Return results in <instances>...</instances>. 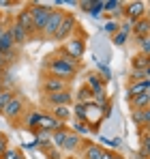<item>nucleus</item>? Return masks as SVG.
Here are the masks:
<instances>
[{
	"label": "nucleus",
	"mask_w": 150,
	"mask_h": 159,
	"mask_svg": "<svg viewBox=\"0 0 150 159\" xmlns=\"http://www.w3.org/2000/svg\"><path fill=\"white\" fill-rule=\"evenodd\" d=\"M103 30H105L107 34H112V37H114V34L120 30V22H116V20H107V22L103 24Z\"/></svg>",
	"instance_id": "473e14b6"
},
{
	"label": "nucleus",
	"mask_w": 150,
	"mask_h": 159,
	"mask_svg": "<svg viewBox=\"0 0 150 159\" xmlns=\"http://www.w3.org/2000/svg\"><path fill=\"white\" fill-rule=\"evenodd\" d=\"M26 112V103H24V97L22 95H13L11 97V101L4 106V110L0 112L7 120H11V123H15V120H20V116H24Z\"/></svg>",
	"instance_id": "7ed1b4c3"
},
{
	"label": "nucleus",
	"mask_w": 150,
	"mask_h": 159,
	"mask_svg": "<svg viewBox=\"0 0 150 159\" xmlns=\"http://www.w3.org/2000/svg\"><path fill=\"white\" fill-rule=\"evenodd\" d=\"M88 131H92V129L88 127V123H86V120H75V123H73V133H77L79 138H84Z\"/></svg>",
	"instance_id": "c85d7f7f"
},
{
	"label": "nucleus",
	"mask_w": 150,
	"mask_h": 159,
	"mask_svg": "<svg viewBox=\"0 0 150 159\" xmlns=\"http://www.w3.org/2000/svg\"><path fill=\"white\" fill-rule=\"evenodd\" d=\"M148 86H150V80L131 82V84H129V88H126V97H129V99H133V97H137V95H144V93H148Z\"/></svg>",
	"instance_id": "dca6fc26"
},
{
	"label": "nucleus",
	"mask_w": 150,
	"mask_h": 159,
	"mask_svg": "<svg viewBox=\"0 0 150 159\" xmlns=\"http://www.w3.org/2000/svg\"><path fill=\"white\" fill-rule=\"evenodd\" d=\"M39 129H41V131H47V133H54V131H58V129H64V123L56 120V118L51 116L50 112H45V114H41Z\"/></svg>",
	"instance_id": "f8f14e48"
},
{
	"label": "nucleus",
	"mask_w": 150,
	"mask_h": 159,
	"mask_svg": "<svg viewBox=\"0 0 150 159\" xmlns=\"http://www.w3.org/2000/svg\"><path fill=\"white\" fill-rule=\"evenodd\" d=\"M45 69H47V75L62 78V80H67V82H71V80L75 78V73H77V69H73V67H71V65H67V62H62L56 54H51L50 58H47Z\"/></svg>",
	"instance_id": "f257e3e1"
},
{
	"label": "nucleus",
	"mask_w": 150,
	"mask_h": 159,
	"mask_svg": "<svg viewBox=\"0 0 150 159\" xmlns=\"http://www.w3.org/2000/svg\"><path fill=\"white\" fill-rule=\"evenodd\" d=\"M45 155L50 159H60V148H56V146L50 148V146H47V148H45Z\"/></svg>",
	"instance_id": "79ce46f5"
},
{
	"label": "nucleus",
	"mask_w": 150,
	"mask_h": 159,
	"mask_svg": "<svg viewBox=\"0 0 150 159\" xmlns=\"http://www.w3.org/2000/svg\"><path fill=\"white\" fill-rule=\"evenodd\" d=\"M60 50L64 54H69V56H73L75 60H79V58L84 56V52H86V41H84L82 37H71Z\"/></svg>",
	"instance_id": "0eeeda50"
},
{
	"label": "nucleus",
	"mask_w": 150,
	"mask_h": 159,
	"mask_svg": "<svg viewBox=\"0 0 150 159\" xmlns=\"http://www.w3.org/2000/svg\"><path fill=\"white\" fill-rule=\"evenodd\" d=\"M148 120H150V107H146V110H144V125H146Z\"/></svg>",
	"instance_id": "a18cd8bd"
},
{
	"label": "nucleus",
	"mask_w": 150,
	"mask_h": 159,
	"mask_svg": "<svg viewBox=\"0 0 150 159\" xmlns=\"http://www.w3.org/2000/svg\"><path fill=\"white\" fill-rule=\"evenodd\" d=\"M129 103L133 110H146V107H150V93H144V95H137V97L129 99Z\"/></svg>",
	"instance_id": "4be33fe9"
},
{
	"label": "nucleus",
	"mask_w": 150,
	"mask_h": 159,
	"mask_svg": "<svg viewBox=\"0 0 150 159\" xmlns=\"http://www.w3.org/2000/svg\"><path fill=\"white\" fill-rule=\"evenodd\" d=\"M131 120L135 123V127H144V110H133L131 112Z\"/></svg>",
	"instance_id": "72a5a7b5"
},
{
	"label": "nucleus",
	"mask_w": 150,
	"mask_h": 159,
	"mask_svg": "<svg viewBox=\"0 0 150 159\" xmlns=\"http://www.w3.org/2000/svg\"><path fill=\"white\" fill-rule=\"evenodd\" d=\"M0 93H2V88H0Z\"/></svg>",
	"instance_id": "13d9d810"
},
{
	"label": "nucleus",
	"mask_w": 150,
	"mask_h": 159,
	"mask_svg": "<svg viewBox=\"0 0 150 159\" xmlns=\"http://www.w3.org/2000/svg\"><path fill=\"white\" fill-rule=\"evenodd\" d=\"M133 34H135V39H144V37H148V34H150L148 17H142V20H137V22L133 24Z\"/></svg>",
	"instance_id": "a211bd4d"
},
{
	"label": "nucleus",
	"mask_w": 150,
	"mask_h": 159,
	"mask_svg": "<svg viewBox=\"0 0 150 159\" xmlns=\"http://www.w3.org/2000/svg\"><path fill=\"white\" fill-rule=\"evenodd\" d=\"M139 155L150 159V133H142V146H139Z\"/></svg>",
	"instance_id": "cd10ccee"
},
{
	"label": "nucleus",
	"mask_w": 150,
	"mask_h": 159,
	"mask_svg": "<svg viewBox=\"0 0 150 159\" xmlns=\"http://www.w3.org/2000/svg\"><path fill=\"white\" fill-rule=\"evenodd\" d=\"M17 155H20V151H17V148H11V146H9V148H7V151L2 153V157H0V159H15Z\"/></svg>",
	"instance_id": "a19ab883"
},
{
	"label": "nucleus",
	"mask_w": 150,
	"mask_h": 159,
	"mask_svg": "<svg viewBox=\"0 0 150 159\" xmlns=\"http://www.w3.org/2000/svg\"><path fill=\"white\" fill-rule=\"evenodd\" d=\"M67 135H69V129H67V127H64V129H58V131H54V133H51V142H54V146L62 151V146H64V140H67Z\"/></svg>",
	"instance_id": "a878e982"
},
{
	"label": "nucleus",
	"mask_w": 150,
	"mask_h": 159,
	"mask_svg": "<svg viewBox=\"0 0 150 159\" xmlns=\"http://www.w3.org/2000/svg\"><path fill=\"white\" fill-rule=\"evenodd\" d=\"M9 32H11V37H13V41H15V45L17 48H22V45H26L28 43V32H26L22 26H17L15 22H11V26H9Z\"/></svg>",
	"instance_id": "4468645a"
},
{
	"label": "nucleus",
	"mask_w": 150,
	"mask_h": 159,
	"mask_svg": "<svg viewBox=\"0 0 150 159\" xmlns=\"http://www.w3.org/2000/svg\"><path fill=\"white\" fill-rule=\"evenodd\" d=\"M114 159H125V157H120V155H114Z\"/></svg>",
	"instance_id": "5fc2aeb1"
},
{
	"label": "nucleus",
	"mask_w": 150,
	"mask_h": 159,
	"mask_svg": "<svg viewBox=\"0 0 150 159\" xmlns=\"http://www.w3.org/2000/svg\"><path fill=\"white\" fill-rule=\"evenodd\" d=\"M133 24H135V22H129V20L120 22V32H125V34H131V32H133Z\"/></svg>",
	"instance_id": "58836bf2"
},
{
	"label": "nucleus",
	"mask_w": 150,
	"mask_h": 159,
	"mask_svg": "<svg viewBox=\"0 0 150 159\" xmlns=\"http://www.w3.org/2000/svg\"><path fill=\"white\" fill-rule=\"evenodd\" d=\"M86 86L92 90V95H95V97L107 93V90H105V82H103V78H101L97 71H95V73H88V78H86Z\"/></svg>",
	"instance_id": "ddd939ff"
},
{
	"label": "nucleus",
	"mask_w": 150,
	"mask_h": 159,
	"mask_svg": "<svg viewBox=\"0 0 150 159\" xmlns=\"http://www.w3.org/2000/svg\"><path fill=\"white\" fill-rule=\"evenodd\" d=\"M0 88H2V75H0Z\"/></svg>",
	"instance_id": "6e6d98bb"
},
{
	"label": "nucleus",
	"mask_w": 150,
	"mask_h": 159,
	"mask_svg": "<svg viewBox=\"0 0 150 159\" xmlns=\"http://www.w3.org/2000/svg\"><path fill=\"white\" fill-rule=\"evenodd\" d=\"M71 159H75V157H71Z\"/></svg>",
	"instance_id": "bf43d9fd"
},
{
	"label": "nucleus",
	"mask_w": 150,
	"mask_h": 159,
	"mask_svg": "<svg viewBox=\"0 0 150 159\" xmlns=\"http://www.w3.org/2000/svg\"><path fill=\"white\" fill-rule=\"evenodd\" d=\"M75 99H77L75 103H84V106H86V103H92L95 95H92V90H90L88 86H82V88H79V93L75 95Z\"/></svg>",
	"instance_id": "b1692460"
},
{
	"label": "nucleus",
	"mask_w": 150,
	"mask_h": 159,
	"mask_svg": "<svg viewBox=\"0 0 150 159\" xmlns=\"http://www.w3.org/2000/svg\"><path fill=\"white\" fill-rule=\"evenodd\" d=\"M7 148H9V138L2 133V135H0V157H2V153H4Z\"/></svg>",
	"instance_id": "37998d69"
},
{
	"label": "nucleus",
	"mask_w": 150,
	"mask_h": 159,
	"mask_svg": "<svg viewBox=\"0 0 150 159\" xmlns=\"http://www.w3.org/2000/svg\"><path fill=\"white\" fill-rule=\"evenodd\" d=\"M79 146H82V138H79L77 133L69 131L67 140H64V146H62V151H67V153H75Z\"/></svg>",
	"instance_id": "412c9836"
},
{
	"label": "nucleus",
	"mask_w": 150,
	"mask_h": 159,
	"mask_svg": "<svg viewBox=\"0 0 150 159\" xmlns=\"http://www.w3.org/2000/svg\"><path fill=\"white\" fill-rule=\"evenodd\" d=\"M131 65H133V69H148L150 67V56H146V54H137V56H133V60H131Z\"/></svg>",
	"instance_id": "393cba45"
},
{
	"label": "nucleus",
	"mask_w": 150,
	"mask_h": 159,
	"mask_svg": "<svg viewBox=\"0 0 150 159\" xmlns=\"http://www.w3.org/2000/svg\"><path fill=\"white\" fill-rule=\"evenodd\" d=\"M4 30H7V28H4L2 24H0V37H2V32H4Z\"/></svg>",
	"instance_id": "3c124183"
},
{
	"label": "nucleus",
	"mask_w": 150,
	"mask_h": 159,
	"mask_svg": "<svg viewBox=\"0 0 150 159\" xmlns=\"http://www.w3.org/2000/svg\"><path fill=\"white\" fill-rule=\"evenodd\" d=\"M103 11L105 13H114L116 17H120V15H125V2H120V0H105Z\"/></svg>",
	"instance_id": "aec40b11"
},
{
	"label": "nucleus",
	"mask_w": 150,
	"mask_h": 159,
	"mask_svg": "<svg viewBox=\"0 0 150 159\" xmlns=\"http://www.w3.org/2000/svg\"><path fill=\"white\" fill-rule=\"evenodd\" d=\"M101 120H103V110L95 103H86V123H88V127L92 131H97Z\"/></svg>",
	"instance_id": "9d476101"
},
{
	"label": "nucleus",
	"mask_w": 150,
	"mask_h": 159,
	"mask_svg": "<svg viewBox=\"0 0 150 159\" xmlns=\"http://www.w3.org/2000/svg\"><path fill=\"white\" fill-rule=\"evenodd\" d=\"M50 114L54 116V118H56V120H60V123H67V120L73 116V112H71V106H56V107H51Z\"/></svg>",
	"instance_id": "6ab92c4d"
},
{
	"label": "nucleus",
	"mask_w": 150,
	"mask_h": 159,
	"mask_svg": "<svg viewBox=\"0 0 150 159\" xmlns=\"http://www.w3.org/2000/svg\"><path fill=\"white\" fill-rule=\"evenodd\" d=\"M137 43H139V50H142V54L150 56V34H148V37H144V39H137Z\"/></svg>",
	"instance_id": "e433bc0d"
},
{
	"label": "nucleus",
	"mask_w": 150,
	"mask_h": 159,
	"mask_svg": "<svg viewBox=\"0 0 150 159\" xmlns=\"http://www.w3.org/2000/svg\"><path fill=\"white\" fill-rule=\"evenodd\" d=\"M13 95H15L13 90H2V93H0V112H2V110H4V106L11 101V97H13Z\"/></svg>",
	"instance_id": "c9c22d12"
},
{
	"label": "nucleus",
	"mask_w": 150,
	"mask_h": 159,
	"mask_svg": "<svg viewBox=\"0 0 150 159\" xmlns=\"http://www.w3.org/2000/svg\"><path fill=\"white\" fill-rule=\"evenodd\" d=\"M75 30H77V20H75V15H71V13H64L62 24L58 26L56 34H54L51 39H54V41H69V39L75 34Z\"/></svg>",
	"instance_id": "20e7f679"
},
{
	"label": "nucleus",
	"mask_w": 150,
	"mask_h": 159,
	"mask_svg": "<svg viewBox=\"0 0 150 159\" xmlns=\"http://www.w3.org/2000/svg\"><path fill=\"white\" fill-rule=\"evenodd\" d=\"M146 17V2H139V0H133V2H125V20L129 22H137Z\"/></svg>",
	"instance_id": "6e6552de"
},
{
	"label": "nucleus",
	"mask_w": 150,
	"mask_h": 159,
	"mask_svg": "<svg viewBox=\"0 0 150 159\" xmlns=\"http://www.w3.org/2000/svg\"><path fill=\"white\" fill-rule=\"evenodd\" d=\"M0 65H7V62H4V54L0 52Z\"/></svg>",
	"instance_id": "09e8293b"
},
{
	"label": "nucleus",
	"mask_w": 150,
	"mask_h": 159,
	"mask_svg": "<svg viewBox=\"0 0 150 159\" xmlns=\"http://www.w3.org/2000/svg\"><path fill=\"white\" fill-rule=\"evenodd\" d=\"M103 7H105V0H92V7H90V15L92 17H101V13H103Z\"/></svg>",
	"instance_id": "2f4dec72"
},
{
	"label": "nucleus",
	"mask_w": 150,
	"mask_h": 159,
	"mask_svg": "<svg viewBox=\"0 0 150 159\" xmlns=\"http://www.w3.org/2000/svg\"><path fill=\"white\" fill-rule=\"evenodd\" d=\"M142 80H148L146 75V69H131V82H142Z\"/></svg>",
	"instance_id": "f704fd0d"
},
{
	"label": "nucleus",
	"mask_w": 150,
	"mask_h": 159,
	"mask_svg": "<svg viewBox=\"0 0 150 159\" xmlns=\"http://www.w3.org/2000/svg\"><path fill=\"white\" fill-rule=\"evenodd\" d=\"M15 24L24 28L26 32H28V37H34V34H37V30H34V22H32V15H30L28 9L17 11V15H15Z\"/></svg>",
	"instance_id": "9b49d317"
},
{
	"label": "nucleus",
	"mask_w": 150,
	"mask_h": 159,
	"mask_svg": "<svg viewBox=\"0 0 150 159\" xmlns=\"http://www.w3.org/2000/svg\"><path fill=\"white\" fill-rule=\"evenodd\" d=\"M95 60H97V58H95ZM97 73L103 78V82H105V84L112 80V71H109V67H107L105 62H101V60H97Z\"/></svg>",
	"instance_id": "bb28decb"
},
{
	"label": "nucleus",
	"mask_w": 150,
	"mask_h": 159,
	"mask_svg": "<svg viewBox=\"0 0 150 159\" xmlns=\"http://www.w3.org/2000/svg\"><path fill=\"white\" fill-rule=\"evenodd\" d=\"M71 112H73L75 120H86V106H84V103H75V106L71 107Z\"/></svg>",
	"instance_id": "7c9ffc66"
},
{
	"label": "nucleus",
	"mask_w": 150,
	"mask_h": 159,
	"mask_svg": "<svg viewBox=\"0 0 150 159\" xmlns=\"http://www.w3.org/2000/svg\"><path fill=\"white\" fill-rule=\"evenodd\" d=\"M101 142L107 144L109 148H118V146H120V138H114V140H109V138H101Z\"/></svg>",
	"instance_id": "ea45409f"
},
{
	"label": "nucleus",
	"mask_w": 150,
	"mask_h": 159,
	"mask_svg": "<svg viewBox=\"0 0 150 159\" xmlns=\"http://www.w3.org/2000/svg\"><path fill=\"white\" fill-rule=\"evenodd\" d=\"M146 17H148V22H150V15H146Z\"/></svg>",
	"instance_id": "4d7b16f0"
},
{
	"label": "nucleus",
	"mask_w": 150,
	"mask_h": 159,
	"mask_svg": "<svg viewBox=\"0 0 150 159\" xmlns=\"http://www.w3.org/2000/svg\"><path fill=\"white\" fill-rule=\"evenodd\" d=\"M64 13L67 11H62V9H51L50 17H47V22H45V28H43V37H54L56 34V30H58V26L62 24V20H64Z\"/></svg>",
	"instance_id": "39448f33"
},
{
	"label": "nucleus",
	"mask_w": 150,
	"mask_h": 159,
	"mask_svg": "<svg viewBox=\"0 0 150 159\" xmlns=\"http://www.w3.org/2000/svg\"><path fill=\"white\" fill-rule=\"evenodd\" d=\"M41 114L43 112H28V116H26V127L30 129V131H39V120H41Z\"/></svg>",
	"instance_id": "5701e85b"
},
{
	"label": "nucleus",
	"mask_w": 150,
	"mask_h": 159,
	"mask_svg": "<svg viewBox=\"0 0 150 159\" xmlns=\"http://www.w3.org/2000/svg\"><path fill=\"white\" fill-rule=\"evenodd\" d=\"M56 56H58V58H60L62 62H67V65H71L73 69H79V60H75L73 56H69V54H64L62 50H58V52H56Z\"/></svg>",
	"instance_id": "c756f323"
},
{
	"label": "nucleus",
	"mask_w": 150,
	"mask_h": 159,
	"mask_svg": "<svg viewBox=\"0 0 150 159\" xmlns=\"http://www.w3.org/2000/svg\"><path fill=\"white\" fill-rule=\"evenodd\" d=\"M101 159H114V153L112 151H103V157Z\"/></svg>",
	"instance_id": "49530a36"
},
{
	"label": "nucleus",
	"mask_w": 150,
	"mask_h": 159,
	"mask_svg": "<svg viewBox=\"0 0 150 159\" xmlns=\"http://www.w3.org/2000/svg\"><path fill=\"white\" fill-rule=\"evenodd\" d=\"M0 135H2V133H0Z\"/></svg>",
	"instance_id": "052dcab7"
},
{
	"label": "nucleus",
	"mask_w": 150,
	"mask_h": 159,
	"mask_svg": "<svg viewBox=\"0 0 150 159\" xmlns=\"http://www.w3.org/2000/svg\"><path fill=\"white\" fill-rule=\"evenodd\" d=\"M112 39H114V45H125L126 41H129V34H125V32H120V30H118Z\"/></svg>",
	"instance_id": "4c0bfd02"
},
{
	"label": "nucleus",
	"mask_w": 150,
	"mask_h": 159,
	"mask_svg": "<svg viewBox=\"0 0 150 159\" xmlns=\"http://www.w3.org/2000/svg\"><path fill=\"white\" fill-rule=\"evenodd\" d=\"M43 103L56 107V106H71L73 103V93L71 88L69 90H62V93H50V95H43Z\"/></svg>",
	"instance_id": "1a4fd4ad"
},
{
	"label": "nucleus",
	"mask_w": 150,
	"mask_h": 159,
	"mask_svg": "<svg viewBox=\"0 0 150 159\" xmlns=\"http://www.w3.org/2000/svg\"><path fill=\"white\" fill-rule=\"evenodd\" d=\"M69 84L71 82H67V80H62V78L47 75V78H43V82H41V90L45 95H50V93H62V90H69Z\"/></svg>",
	"instance_id": "423d86ee"
},
{
	"label": "nucleus",
	"mask_w": 150,
	"mask_h": 159,
	"mask_svg": "<svg viewBox=\"0 0 150 159\" xmlns=\"http://www.w3.org/2000/svg\"><path fill=\"white\" fill-rule=\"evenodd\" d=\"M15 159H24V155H22V153H20V155H17V157H15Z\"/></svg>",
	"instance_id": "864d4df0"
},
{
	"label": "nucleus",
	"mask_w": 150,
	"mask_h": 159,
	"mask_svg": "<svg viewBox=\"0 0 150 159\" xmlns=\"http://www.w3.org/2000/svg\"><path fill=\"white\" fill-rule=\"evenodd\" d=\"M142 131H144V133H150V120L144 125V127H142Z\"/></svg>",
	"instance_id": "de8ad7c7"
},
{
	"label": "nucleus",
	"mask_w": 150,
	"mask_h": 159,
	"mask_svg": "<svg viewBox=\"0 0 150 159\" xmlns=\"http://www.w3.org/2000/svg\"><path fill=\"white\" fill-rule=\"evenodd\" d=\"M84 148H82V155L84 159H101L103 157V146H99L97 142H86V144H82Z\"/></svg>",
	"instance_id": "2eb2a0df"
},
{
	"label": "nucleus",
	"mask_w": 150,
	"mask_h": 159,
	"mask_svg": "<svg viewBox=\"0 0 150 159\" xmlns=\"http://www.w3.org/2000/svg\"><path fill=\"white\" fill-rule=\"evenodd\" d=\"M146 13H148V15H150V2H148V4H146Z\"/></svg>",
	"instance_id": "603ef678"
},
{
	"label": "nucleus",
	"mask_w": 150,
	"mask_h": 159,
	"mask_svg": "<svg viewBox=\"0 0 150 159\" xmlns=\"http://www.w3.org/2000/svg\"><path fill=\"white\" fill-rule=\"evenodd\" d=\"M0 75H4V65H0Z\"/></svg>",
	"instance_id": "8fccbe9b"
},
{
	"label": "nucleus",
	"mask_w": 150,
	"mask_h": 159,
	"mask_svg": "<svg viewBox=\"0 0 150 159\" xmlns=\"http://www.w3.org/2000/svg\"><path fill=\"white\" fill-rule=\"evenodd\" d=\"M0 52L2 54H15L17 52V45H15V41H13L9 28H7V30L2 32V37H0Z\"/></svg>",
	"instance_id": "f3484780"
},
{
	"label": "nucleus",
	"mask_w": 150,
	"mask_h": 159,
	"mask_svg": "<svg viewBox=\"0 0 150 159\" xmlns=\"http://www.w3.org/2000/svg\"><path fill=\"white\" fill-rule=\"evenodd\" d=\"M26 9H28V11H30V15H32L34 30L41 34V32H43V28H45V22H47V17H50V13H51V7L43 4V2H32V4H28Z\"/></svg>",
	"instance_id": "f03ea898"
},
{
	"label": "nucleus",
	"mask_w": 150,
	"mask_h": 159,
	"mask_svg": "<svg viewBox=\"0 0 150 159\" xmlns=\"http://www.w3.org/2000/svg\"><path fill=\"white\" fill-rule=\"evenodd\" d=\"M77 4H79V9H82V11H90L92 0H82V2H77Z\"/></svg>",
	"instance_id": "c03bdc74"
}]
</instances>
